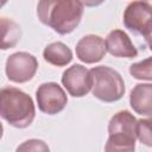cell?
Wrapping results in <instances>:
<instances>
[{"label":"cell","instance_id":"cell-1","mask_svg":"<svg viewBox=\"0 0 152 152\" xmlns=\"http://www.w3.org/2000/svg\"><path fill=\"white\" fill-rule=\"evenodd\" d=\"M38 19L59 34L72 32L81 23L83 5L78 0H39Z\"/></svg>","mask_w":152,"mask_h":152},{"label":"cell","instance_id":"cell-2","mask_svg":"<svg viewBox=\"0 0 152 152\" xmlns=\"http://www.w3.org/2000/svg\"><path fill=\"white\" fill-rule=\"evenodd\" d=\"M1 118L15 128L28 127L36 116V107L30 95L15 87H5L0 91Z\"/></svg>","mask_w":152,"mask_h":152},{"label":"cell","instance_id":"cell-3","mask_svg":"<svg viewBox=\"0 0 152 152\" xmlns=\"http://www.w3.org/2000/svg\"><path fill=\"white\" fill-rule=\"evenodd\" d=\"M137 119L128 110H120L108 122V140L104 150L134 151L137 139Z\"/></svg>","mask_w":152,"mask_h":152},{"label":"cell","instance_id":"cell-4","mask_svg":"<svg viewBox=\"0 0 152 152\" xmlns=\"http://www.w3.org/2000/svg\"><path fill=\"white\" fill-rule=\"evenodd\" d=\"M91 76V93L102 102H115L125 94V82L121 75L106 65L94 66L89 70Z\"/></svg>","mask_w":152,"mask_h":152},{"label":"cell","instance_id":"cell-5","mask_svg":"<svg viewBox=\"0 0 152 152\" xmlns=\"http://www.w3.org/2000/svg\"><path fill=\"white\" fill-rule=\"evenodd\" d=\"M122 20L126 28L147 38L152 32V7L142 0L132 1L127 5Z\"/></svg>","mask_w":152,"mask_h":152},{"label":"cell","instance_id":"cell-6","mask_svg":"<svg viewBox=\"0 0 152 152\" xmlns=\"http://www.w3.org/2000/svg\"><path fill=\"white\" fill-rule=\"evenodd\" d=\"M38 69L37 58L24 51L14 52L6 61L7 78L15 83H25L33 78Z\"/></svg>","mask_w":152,"mask_h":152},{"label":"cell","instance_id":"cell-7","mask_svg":"<svg viewBox=\"0 0 152 152\" xmlns=\"http://www.w3.org/2000/svg\"><path fill=\"white\" fill-rule=\"evenodd\" d=\"M36 100L39 110L48 115L58 114L65 108L68 103L65 91L59 84L55 82L40 84L36 90Z\"/></svg>","mask_w":152,"mask_h":152},{"label":"cell","instance_id":"cell-8","mask_svg":"<svg viewBox=\"0 0 152 152\" xmlns=\"http://www.w3.org/2000/svg\"><path fill=\"white\" fill-rule=\"evenodd\" d=\"M62 84L71 96L83 97L91 90L90 72L86 66L74 64L63 72Z\"/></svg>","mask_w":152,"mask_h":152},{"label":"cell","instance_id":"cell-9","mask_svg":"<svg viewBox=\"0 0 152 152\" xmlns=\"http://www.w3.org/2000/svg\"><path fill=\"white\" fill-rule=\"evenodd\" d=\"M75 51L77 58L81 62L87 64H94L100 62L104 57L107 52L106 42L100 36L87 34L77 42Z\"/></svg>","mask_w":152,"mask_h":152},{"label":"cell","instance_id":"cell-10","mask_svg":"<svg viewBox=\"0 0 152 152\" xmlns=\"http://www.w3.org/2000/svg\"><path fill=\"white\" fill-rule=\"evenodd\" d=\"M107 51L120 58H133L138 56V50L133 45L129 36L122 30H113L106 38Z\"/></svg>","mask_w":152,"mask_h":152},{"label":"cell","instance_id":"cell-11","mask_svg":"<svg viewBox=\"0 0 152 152\" xmlns=\"http://www.w3.org/2000/svg\"><path fill=\"white\" fill-rule=\"evenodd\" d=\"M129 104L137 114L152 116V83H139L129 94Z\"/></svg>","mask_w":152,"mask_h":152},{"label":"cell","instance_id":"cell-12","mask_svg":"<svg viewBox=\"0 0 152 152\" xmlns=\"http://www.w3.org/2000/svg\"><path fill=\"white\" fill-rule=\"evenodd\" d=\"M44 59L55 66H65L72 59V51L62 42L49 44L43 51Z\"/></svg>","mask_w":152,"mask_h":152},{"label":"cell","instance_id":"cell-13","mask_svg":"<svg viewBox=\"0 0 152 152\" xmlns=\"http://www.w3.org/2000/svg\"><path fill=\"white\" fill-rule=\"evenodd\" d=\"M1 31H2V44H1L2 50L13 48L20 39L21 36L20 26L15 21L7 19L5 17L1 18Z\"/></svg>","mask_w":152,"mask_h":152},{"label":"cell","instance_id":"cell-14","mask_svg":"<svg viewBox=\"0 0 152 152\" xmlns=\"http://www.w3.org/2000/svg\"><path fill=\"white\" fill-rule=\"evenodd\" d=\"M129 74L135 80L152 81V57H147L140 62L131 64Z\"/></svg>","mask_w":152,"mask_h":152},{"label":"cell","instance_id":"cell-15","mask_svg":"<svg viewBox=\"0 0 152 152\" xmlns=\"http://www.w3.org/2000/svg\"><path fill=\"white\" fill-rule=\"evenodd\" d=\"M137 138L141 144L152 147V116L137 121Z\"/></svg>","mask_w":152,"mask_h":152},{"label":"cell","instance_id":"cell-16","mask_svg":"<svg viewBox=\"0 0 152 152\" xmlns=\"http://www.w3.org/2000/svg\"><path fill=\"white\" fill-rule=\"evenodd\" d=\"M17 151H49L48 145L38 139H30L25 142H23Z\"/></svg>","mask_w":152,"mask_h":152},{"label":"cell","instance_id":"cell-17","mask_svg":"<svg viewBox=\"0 0 152 152\" xmlns=\"http://www.w3.org/2000/svg\"><path fill=\"white\" fill-rule=\"evenodd\" d=\"M83 6L87 7H95V6H100L101 4L104 2V0H78Z\"/></svg>","mask_w":152,"mask_h":152},{"label":"cell","instance_id":"cell-18","mask_svg":"<svg viewBox=\"0 0 152 152\" xmlns=\"http://www.w3.org/2000/svg\"><path fill=\"white\" fill-rule=\"evenodd\" d=\"M145 40H146V44H147L148 49L152 51V32L150 33V36H148L147 38H145Z\"/></svg>","mask_w":152,"mask_h":152},{"label":"cell","instance_id":"cell-19","mask_svg":"<svg viewBox=\"0 0 152 152\" xmlns=\"http://www.w3.org/2000/svg\"><path fill=\"white\" fill-rule=\"evenodd\" d=\"M144 2H146V4H148L151 7H152V0H142Z\"/></svg>","mask_w":152,"mask_h":152},{"label":"cell","instance_id":"cell-20","mask_svg":"<svg viewBox=\"0 0 152 152\" xmlns=\"http://www.w3.org/2000/svg\"><path fill=\"white\" fill-rule=\"evenodd\" d=\"M6 1H7V0H2V5H5V4H6Z\"/></svg>","mask_w":152,"mask_h":152}]
</instances>
